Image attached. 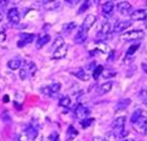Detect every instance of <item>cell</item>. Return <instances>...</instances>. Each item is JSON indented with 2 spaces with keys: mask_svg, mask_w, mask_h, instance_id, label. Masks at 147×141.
Listing matches in <instances>:
<instances>
[{
  "mask_svg": "<svg viewBox=\"0 0 147 141\" xmlns=\"http://www.w3.org/2000/svg\"><path fill=\"white\" fill-rule=\"evenodd\" d=\"M19 70V76L22 80H27L28 78H31L35 74L37 67L33 61H22Z\"/></svg>",
  "mask_w": 147,
  "mask_h": 141,
  "instance_id": "obj_1",
  "label": "cell"
},
{
  "mask_svg": "<svg viewBox=\"0 0 147 141\" xmlns=\"http://www.w3.org/2000/svg\"><path fill=\"white\" fill-rule=\"evenodd\" d=\"M145 35L143 30H132V31H128V32L124 33L121 35V38L123 40H127V41H131V40H139L142 39Z\"/></svg>",
  "mask_w": 147,
  "mask_h": 141,
  "instance_id": "obj_2",
  "label": "cell"
},
{
  "mask_svg": "<svg viewBox=\"0 0 147 141\" xmlns=\"http://www.w3.org/2000/svg\"><path fill=\"white\" fill-rule=\"evenodd\" d=\"M7 19L12 25H17L20 20V13L17 7H11L7 11Z\"/></svg>",
  "mask_w": 147,
  "mask_h": 141,
  "instance_id": "obj_3",
  "label": "cell"
},
{
  "mask_svg": "<svg viewBox=\"0 0 147 141\" xmlns=\"http://www.w3.org/2000/svg\"><path fill=\"white\" fill-rule=\"evenodd\" d=\"M34 37H35V35L32 34V33H22L20 34V39L18 40L17 46L18 47H24V46H26L28 43H33Z\"/></svg>",
  "mask_w": 147,
  "mask_h": 141,
  "instance_id": "obj_4",
  "label": "cell"
},
{
  "mask_svg": "<svg viewBox=\"0 0 147 141\" xmlns=\"http://www.w3.org/2000/svg\"><path fill=\"white\" fill-rule=\"evenodd\" d=\"M90 108L86 107V106H83V105H78L76 109H75V115L77 117L78 119L80 120H83L85 118H88V116L90 115Z\"/></svg>",
  "mask_w": 147,
  "mask_h": 141,
  "instance_id": "obj_5",
  "label": "cell"
},
{
  "mask_svg": "<svg viewBox=\"0 0 147 141\" xmlns=\"http://www.w3.org/2000/svg\"><path fill=\"white\" fill-rule=\"evenodd\" d=\"M116 9L121 14L127 15L132 10V5H131V3H129L128 1H121V2H118L116 4Z\"/></svg>",
  "mask_w": 147,
  "mask_h": 141,
  "instance_id": "obj_6",
  "label": "cell"
},
{
  "mask_svg": "<svg viewBox=\"0 0 147 141\" xmlns=\"http://www.w3.org/2000/svg\"><path fill=\"white\" fill-rule=\"evenodd\" d=\"M67 50H68V47H67V45H63L61 47L57 48L55 51H53V54H52V57L55 58V59H61V58L65 57L67 54Z\"/></svg>",
  "mask_w": 147,
  "mask_h": 141,
  "instance_id": "obj_7",
  "label": "cell"
},
{
  "mask_svg": "<svg viewBox=\"0 0 147 141\" xmlns=\"http://www.w3.org/2000/svg\"><path fill=\"white\" fill-rule=\"evenodd\" d=\"M86 37H88V31L85 29H83L82 27H80L78 29L77 34L75 35V38H74V41L76 43H83L86 40Z\"/></svg>",
  "mask_w": 147,
  "mask_h": 141,
  "instance_id": "obj_8",
  "label": "cell"
},
{
  "mask_svg": "<svg viewBox=\"0 0 147 141\" xmlns=\"http://www.w3.org/2000/svg\"><path fill=\"white\" fill-rule=\"evenodd\" d=\"M131 25V21L130 20H121V21H117L114 25L113 32L114 33H121L123 31H125L127 28H129Z\"/></svg>",
  "mask_w": 147,
  "mask_h": 141,
  "instance_id": "obj_9",
  "label": "cell"
},
{
  "mask_svg": "<svg viewBox=\"0 0 147 141\" xmlns=\"http://www.w3.org/2000/svg\"><path fill=\"white\" fill-rule=\"evenodd\" d=\"M131 20H144L146 19V10L145 9H139L130 13Z\"/></svg>",
  "mask_w": 147,
  "mask_h": 141,
  "instance_id": "obj_10",
  "label": "cell"
},
{
  "mask_svg": "<svg viewBox=\"0 0 147 141\" xmlns=\"http://www.w3.org/2000/svg\"><path fill=\"white\" fill-rule=\"evenodd\" d=\"M110 32H111V23L108 21L103 22V25H101V29H100V31L98 32L97 37L100 38V39H103V38H106V37L110 34Z\"/></svg>",
  "mask_w": 147,
  "mask_h": 141,
  "instance_id": "obj_11",
  "label": "cell"
},
{
  "mask_svg": "<svg viewBox=\"0 0 147 141\" xmlns=\"http://www.w3.org/2000/svg\"><path fill=\"white\" fill-rule=\"evenodd\" d=\"M95 22H96V16H95V15L90 14V15H88V16L85 17V19L83 20V23H82V25H81V27H82L83 29H85L88 32V30L91 29L93 25H95Z\"/></svg>",
  "mask_w": 147,
  "mask_h": 141,
  "instance_id": "obj_12",
  "label": "cell"
},
{
  "mask_svg": "<svg viewBox=\"0 0 147 141\" xmlns=\"http://www.w3.org/2000/svg\"><path fill=\"white\" fill-rule=\"evenodd\" d=\"M134 128L139 133H143V132L145 133V130H146V114L143 115L140 119L134 123Z\"/></svg>",
  "mask_w": 147,
  "mask_h": 141,
  "instance_id": "obj_13",
  "label": "cell"
},
{
  "mask_svg": "<svg viewBox=\"0 0 147 141\" xmlns=\"http://www.w3.org/2000/svg\"><path fill=\"white\" fill-rule=\"evenodd\" d=\"M114 10V3L112 1H107L101 5V11L105 16H110Z\"/></svg>",
  "mask_w": 147,
  "mask_h": 141,
  "instance_id": "obj_14",
  "label": "cell"
},
{
  "mask_svg": "<svg viewBox=\"0 0 147 141\" xmlns=\"http://www.w3.org/2000/svg\"><path fill=\"white\" fill-rule=\"evenodd\" d=\"M22 63V61L20 59V58L14 57V58H12V59H10V61H7V67L11 69V70L14 71V70H17V69L20 68Z\"/></svg>",
  "mask_w": 147,
  "mask_h": 141,
  "instance_id": "obj_15",
  "label": "cell"
},
{
  "mask_svg": "<svg viewBox=\"0 0 147 141\" xmlns=\"http://www.w3.org/2000/svg\"><path fill=\"white\" fill-rule=\"evenodd\" d=\"M49 41H50V35L49 34H44V35L38 37V39L36 41V48L40 49V48L44 47L45 45H47Z\"/></svg>",
  "mask_w": 147,
  "mask_h": 141,
  "instance_id": "obj_16",
  "label": "cell"
},
{
  "mask_svg": "<svg viewBox=\"0 0 147 141\" xmlns=\"http://www.w3.org/2000/svg\"><path fill=\"white\" fill-rule=\"evenodd\" d=\"M145 114H146V112H143L142 109H136V110H134V112H133L132 116H131V120H130V121H131V123H132V124H134V123L140 119L143 115H145Z\"/></svg>",
  "mask_w": 147,
  "mask_h": 141,
  "instance_id": "obj_17",
  "label": "cell"
},
{
  "mask_svg": "<svg viewBox=\"0 0 147 141\" xmlns=\"http://www.w3.org/2000/svg\"><path fill=\"white\" fill-rule=\"evenodd\" d=\"M103 72V67L101 65L99 66H96L95 68L93 69V78L95 79V80H98L99 79V76L102 74Z\"/></svg>",
  "mask_w": 147,
  "mask_h": 141,
  "instance_id": "obj_18",
  "label": "cell"
},
{
  "mask_svg": "<svg viewBox=\"0 0 147 141\" xmlns=\"http://www.w3.org/2000/svg\"><path fill=\"white\" fill-rule=\"evenodd\" d=\"M131 103V100L130 99H121L119 100V102H117V105H116V107L118 109H125L127 106H129Z\"/></svg>",
  "mask_w": 147,
  "mask_h": 141,
  "instance_id": "obj_19",
  "label": "cell"
},
{
  "mask_svg": "<svg viewBox=\"0 0 147 141\" xmlns=\"http://www.w3.org/2000/svg\"><path fill=\"white\" fill-rule=\"evenodd\" d=\"M75 76H77L79 80L81 81H88L90 80V76L86 74V72H85L83 69H80V70H78L77 72L75 73Z\"/></svg>",
  "mask_w": 147,
  "mask_h": 141,
  "instance_id": "obj_20",
  "label": "cell"
},
{
  "mask_svg": "<svg viewBox=\"0 0 147 141\" xmlns=\"http://www.w3.org/2000/svg\"><path fill=\"white\" fill-rule=\"evenodd\" d=\"M70 103H71V101H70L69 97H67V96L62 97L59 101V105L60 106H62V107H69Z\"/></svg>",
  "mask_w": 147,
  "mask_h": 141,
  "instance_id": "obj_21",
  "label": "cell"
},
{
  "mask_svg": "<svg viewBox=\"0 0 147 141\" xmlns=\"http://www.w3.org/2000/svg\"><path fill=\"white\" fill-rule=\"evenodd\" d=\"M112 87H113V83H112V82H107V83H103L102 85L100 86V90H101V92H103V94H107V92L111 91Z\"/></svg>",
  "mask_w": 147,
  "mask_h": 141,
  "instance_id": "obj_22",
  "label": "cell"
},
{
  "mask_svg": "<svg viewBox=\"0 0 147 141\" xmlns=\"http://www.w3.org/2000/svg\"><path fill=\"white\" fill-rule=\"evenodd\" d=\"M94 122V118H85V119L81 120L80 121V124L82 128H88L92 125V123Z\"/></svg>",
  "mask_w": 147,
  "mask_h": 141,
  "instance_id": "obj_23",
  "label": "cell"
},
{
  "mask_svg": "<svg viewBox=\"0 0 147 141\" xmlns=\"http://www.w3.org/2000/svg\"><path fill=\"white\" fill-rule=\"evenodd\" d=\"M77 27L76 22H69V23H65L63 25V32L65 33H70L75 28Z\"/></svg>",
  "mask_w": 147,
  "mask_h": 141,
  "instance_id": "obj_24",
  "label": "cell"
},
{
  "mask_svg": "<svg viewBox=\"0 0 147 141\" xmlns=\"http://www.w3.org/2000/svg\"><path fill=\"white\" fill-rule=\"evenodd\" d=\"M140 48V43H136V45H131L130 47L128 48V50H127V52H126V55L127 56H130V55H133L134 53H136V51H138V49Z\"/></svg>",
  "mask_w": 147,
  "mask_h": 141,
  "instance_id": "obj_25",
  "label": "cell"
},
{
  "mask_svg": "<svg viewBox=\"0 0 147 141\" xmlns=\"http://www.w3.org/2000/svg\"><path fill=\"white\" fill-rule=\"evenodd\" d=\"M49 88H50V90L52 92V96L55 94H58L60 90H61V84L60 83H52L51 85H48Z\"/></svg>",
  "mask_w": 147,
  "mask_h": 141,
  "instance_id": "obj_26",
  "label": "cell"
},
{
  "mask_svg": "<svg viewBox=\"0 0 147 141\" xmlns=\"http://www.w3.org/2000/svg\"><path fill=\"white\" fill-rule=\"evenodd\" d=\"M105 139L107 141H117L118 137L114 134V132L110 130V132H107V133H106V138H105Z\"/></svg>",
  "mask_w": 147,
  "mask_h": 141,
  "instance_id": "obj_27",
  "label": "cell"
},
{
  "mask_svg": "<svg viewBox=\"0 0 147 141\" xmlns=\"http://www.w3.org/2000/svg\"><path fill=\"white\" fill-rule=\"evenodd\" d=\"M67 134H68V136H69L70 139H74L75 137H77L78 130H76V128H75V127H74L73 125H69L68 130H67Z\"/></svg>",
  "mask_w": 147,
  "mask_h": 141,
  "instance_id": "obj_28",
  "label": "cell"
},
{
  "mask_svg": "<svg viewBox=\"0 0 147 141\" xmlns=\"http://www.w3.org/2000/svg\"><path fill=\"white\" fill-rule=\"evenodd\" d=\"M64 45V38H63L62 36H58L57 38L55 39V41H53V43H52V46L57 49V48L61 47V46H63Z\"/></svg>",
  "mask_w": 147,
  "mask_h": 141,
  "instance_id": "obj_29",
  "label": "cell"
},
{
  "mask_svg": "<svg viewBox=\"0 0 147 141\" xmlns=\"http://www.w3.org/2000/svg\"><path fill=\"white\" fill-rule=\"evenodd\" d=\"M88 7H90V2H88V1H84V2L82 3V5L80 7V9L78 10V14H82V13H84Z\"/></svg>",
  "mask_w": 147,
  "mask_h": 141,
  "instance_id": "obj_30",
  "label": "cell"
},
{
  "mask_svg": "<svg viewBox=\"0 0 147 141\" xmlns=\"http://www.w3.org/2000/svg\"><path fill=\"white\" fill-rule=\"evenodd\" d=\"M30 138L29 136L27 135L26 132H22V133H20L18 136V141H29Z\"/></svg>",
  "mask_w": 147,
  "mask_h": 141,
  "instance_id": "obj_31",
  "label": "cell"
},
{
  "mask_svg": "<svg viewBox=\"0 0 147 141\" xmlns=\"http://www.w3.org/2000/svg\"><path fill=\"white\" fill-rule=\"evenodd\" d=\"M98 48L100 49V51H102L103 53H107L108 51L110 50L107 45H106V43H100L99 45H98Z\"/></svg>",
  "mask_w": 147,
  "mask_h": 141,
  "instance_id": "obj_32",
  "label": "cell"
},
{
  "mask_svg": "<svg viewBox=\"0 0 147 141\" xmlns=\"http://www.w3.org/2000/svg\"><path fill=\"white\" fill-rule=\"evenodd\" d=\"M49 139L51 141H59V134L58 133H52L50 136H49Z\"/></svg>",
  "mask_w": 147,
  "mask_h": 141,
  "instance_id": "obj_33",
  "label": "cell"
},
{
  "mask_svg": "<svg viewBox=\"0 0 147 141\" xmlns=\"http://www.w3.org/2000/svg\"><path fill=\"white\" fill-rule=\"evenodd\" d=\"M7 39V34L4 31H0V43H3L4 40Z\"/></svg>",
  "mask_w": 147,
  "mask_h": 141,
  "instance_id": "obj_34",
  "label": "cell"
},
{
  "mask_svg": "<svg viewBox=\"0 0 147 141\" xmlns=\"http://www.w3.org/2000/svg\"><path fill=\"white\" fill-rule=\"evenodd\" d=\"M33 141H43V135L38 133V134L33 138Z\"/></svg>",
  "mask_w": 147,
  "mask_h": 141,
  "instance_id": "obj_35",
  "label": "cell"
},
{
  "mask_svg": "<svg viewBox=\"0 0 147 141\" xmlns=\"http://www.w3.org/2000/svg\"><path fill=\"white\" fill-rule=\"evenodd\" d=\"M4 85H5V82H4V80H3V78L0 76V90L2 89L4 87Z\"/></svg>",
  "mask_w": 147,
  "mask_h": 141,
  "instance_id": "obj_36",
  "label": "cell"
},
{
  "mask_svg": "<svg viewBox=\"0 0 147 141\" xmlns=\"http://www.w3.org/2000/svg\"><path fill=\"white\" fill-rule=\"evenodd\" d=\"M93 141H107V140H106L105 138L97 136V137H94V138H93Z\"/></svg>",
  "mask_w": 147,
  "mask_h": 141,
  "instance_id": "obj_37",
  "label": "cell"
},
{
  "mask_svg": "<svg viewBox=\"0 0 147 141\" xmlns=\"http://www.w3.org/2000/svg\"><path fill=\"white\" fill-rule=\"evenodd\" d=\"M3 19H4V14H3V12L0 10V22L2 21Z\"/></svg>",
  "mask_w": 147,
  "mask_h": 141,
  "instance_id": "obj_38",
  "label": "cell"
},
{
  "mask_svg": "<svg viewBox=\"0 0 147 141\" xmlns=\"http://www.w3.org/2000/svg\"><path fill=\"white\" fill-rule=\"evenodd\" d=\"M3 102L4 103H7V102H9V96H3Z\"/></svg>",
  "mask_w": 147,
  "mask_h": 141,
  "instance_id": "obj_39",
  "label": "cell"
},
{
  "mask_svg": "<svg viewBox=\"0 0 147 141\" xmlns=\"http://www.w3.org/2000/svg\"><path fill=\"white\" fill-rule=\"evenodd\" d=\"M142 68H143L144 72H146V63H142Z\"/></svg>",
  "mask_w": 147,
  "mask_h": 141,
  "instance_id": "obj_40",
  "label": "cell"
},
{
  "mask_svg": "<svg viewBox=\"0 0 147 141\" xmlns=\"http://www.w3.org/2000/svg\"><path fill=\"white\" fill-rule=\"evenodd\" d=\"M7 1H4V2H0V5H7Z\"/></svg>",
  "mask_w": 147,
  "mask_h": 141,
  "instance_id": "obj_41",
  "label": "cell"
},
{
  "mask_svg": "<svg viewBox=\"0 0 147 141\" xmlns=\"http://www.w3.org/2000/svg\"><path fill=\"white\" fill-rule=\"evenodd\" d=\"M123 141H134L133 139H126V140H123Z\"/></svg>",
  "mask_w": 147,
  "mask_h": 141,
  "instance_id": "obj_42",
  "label": "cell"
}]
</instances>
